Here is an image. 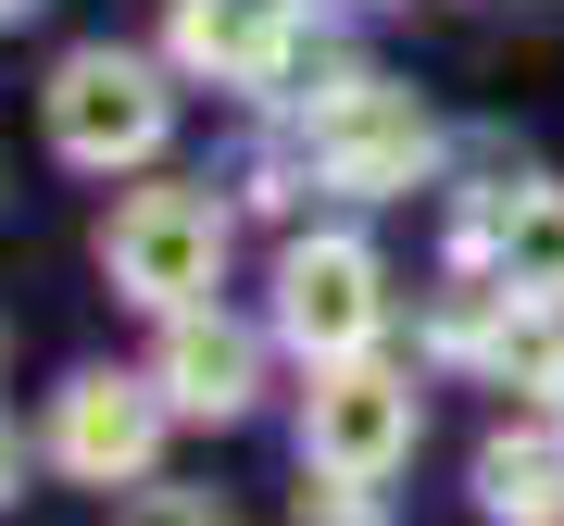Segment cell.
<instances>
[{
	"label": "cell",
	"instance_id": "cell-1",
	"mask_svg": "<svg viewBox=\"0 0 564 526\" xmlns=\"http://www.w3.org/2000/svg\"><path fill=\"white\" fill-rule=\"evenodd\" d=\"M426 163H440V125H426L414 88L339 76V88L314 101V176H326V188H351V201H402Z\"/></svg>",
	"mask_w": 564,
	"mask_h": 526
},
{
	"label": "cell",
	"instance_id": "cell-2",
	"mask_svg": "<svg viewBox=\"0 0 564 526\" xmlns=\"http://www.w3.org/2000/svg\"><path fill=\"white\" fill-rule=\"evenodd\" d=\"M101 263H113L126 302L188 314V302H214V276H226V213L202 201V188H139V201H113Z\"/></svg>",
	"mask_w": 564,
	"mask_h": 526
},
{
	"label": "cell",
	"instance_id": "cell-3",
	"mask_svg": "<svg viewBox=\"0 0 564 526\" xmlns=\"http://www.w3.org/2000/svg\"><path fill=\"white\" fill-rule=\"evenodd\" d=\"M414 376L402 364H377V351H351V364H314V402H302V451H314V476H402L414 464Z\"/></svg>",
	"mask_w": 564,
	"mask_h": 526
},
{
	"label": "cell",
	"instance_id": "cell-4",
	"mask_svg": "<svg viewBox=\"0 0 564 526\" xmlns=\"http://www.w3.org/2000/svg\"><path fill=\"white\" fill-rule=\"evenodd\" d=\"M163 125H176V101H163V76L139 51H76L51 76V151L88 163V176H113V163H151Z\"/></svg>",
	"mask_w": 564,
	"mask_h": 526
},
{
	"label": "cell",
	"instance_id": "cell-5",
	"mask_svg": "<svg viewBox=\"0 0 564 526\" xmlns=\"http://www.w3.org/2000/svg\"><path fill=\"white\" fill-rule=\"evenodd\" d=\"M377 326H389V263L364 239H302L276 263V339L302 364H351V351H377Z\"/></svg>",
	"mask_w": 564,
	"mask_h": 526
},
{
	"label": "cell",
	"instance_id": "cell-6",
	"mask_svg": "<svg viewBox=\"0 0 564 526\" xmlns=\"http://www.w3.org/2000/svg\"><path fill=\"white\" fill-rule=\"evenodd\" d=\"M163 388L151 376H113V364H88L76 388H63V414H51V464L76 476V489H139L151 476V439H163Z\"/></svg>",
	"mask_w": 564,
	"mask_h": 526
},
{
	"label": "cell",
	"instance_id": "cell-7",
	"mask_svg": "<svg viewBox=\"0 0 564 526\" xmlns=\"http://www.w3.org/2000/svg\"><path fill=\"white\" fill-rule=\"evenodd\" d=\"M151 388L176 414H202V426H226V414H251V388H263V339L251 326H226V314H163V351H151Z\"/></svg>",
	"mask_w": 564,
	"mask_h": 526
},
{
	"label": "cell",
	"instance_id": "cell-8",
	"mask_svg": "<svg viewBox=\"0 0 564 526\" xmlns=\"http://www.w3.org/2000/svg\"><path fill=\"white\" fill-rule=\"evenodd\" d=\"M464 263H489V276L514 288L527 314H564V188H502V201L464 213Z\"/></svg>",
	"mask_w": 564,
	"mask_h": 526
},
{
	"label": "cell",
	"instance_id": "cell-9",
	"mask_svg": "<svg viewBox=\"0 0 564 526\" xmlns=\"http://www.w3.org/2000/svg\"><path fill=\"white\" fill-rule=\"evenodd\" d=\"M477 514L489 526H564V426H502L477 451Z\"/></svg>",
	"mask_w": 564,
	"mask_h": 526
},
{
	"label": "cell",
	"instance_id": "cell-10",
	"mask_svg": "<svg viewBox=\"0 0 564 526\" xmlns=\"http://www.w3.org/2000/svg\"><path fill=\"white\" fill-rule=\"evenodd\" d=\"M113 526H226V502H214V489H126V502H113Z\"/></svg>",
	"mask_w": 564,
	"mask_h": 526
},
{
	"label": "cell",
	"instance_id": "cell-11",
	"mask_svg": "<svg viewBox=\"0 0 564 526\" xmlns=\"http://www.w3.org/2000/svg\"><path fill=\"white\" fill-rule=\"evenodd\" d=\"M302 526H377V489H364V476H326V489H302Z\"/></svg>",
	"mask_w": 564,
	"mask_h": 526
},
{
	"label": "cell",
	"instance_id": "cell-12",
	"mask_svg": "<svg viewBox=\"0 0 564 526\" xmlns=\"http://www.w3.org/2000/svg\"><path fill=\"white\" fill-rule=\"evenodd\" d=\"M25 489V439H13V414H0V502Z\"/></svg>",
	"mask_w": 564,
	"mask_h": 526
},
{
	"label": "cell",
	"instance_id": "cell-13",
	"mask_svg": "<svg viewBox=\"0 0 564 526\" xmlns=\"http://www.w3.org/2000/svg\"><path fill=\"white\" fill-rule=\"evenodd\" d=\"M13 13H39V0H0V25H13Z\"/></svg>",
	"mask_w": 564,
	"mask_h": 526
},
{
	"label": "cell",
	"instance_id": "cell-14",
	"mask_svg": "<svg viewBox=\"0 0 564 526\" xmlns=\"http://www.w3.org/2000/svg\"><path fill=\"white\" fill-rule=\"evenodd\" d=\"M263 13H302V0H263Z\"/></svg>",
	"mask_w": 564,
	"mask_h": 526
}]
</instances>
